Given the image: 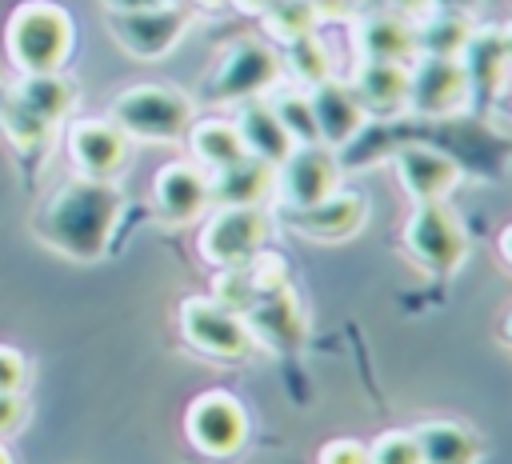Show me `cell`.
Wrapping results in <instances>:
<instances>
[{
    "label": "cell",
    "mask_w": 512,
    "mask_h": 464,
    "mask_svg": "<svg viewBox=\"0 0 512 464\" xmlns=\"http://www.w3.org/2000/svg\"><path fill=\"white\" fill-rule=\"evenodd\" d=\"M124 212V196L112 180H72L64 184L36 216V236L72 260H100L116 220Z\"/></svg>",
    "instance_id": "cell-1"
},
{
    "label": "cell",
    "mask_w": 512,
    "mask_h": 464,
    "mask_svg": "<svg viewBox=\"0 0 512 464\" xmlns=\"http://www.w3.org/2000/svg\"><path fill=\"white\" fill-rule=\"evenodd\" d=\"M72 52V16L52 0H24L8 16V56L24 76L60 72Z\"/></svg>",
    "instance_id": "cell-2"
},
{
    "label": "cell",
    "mask_w": 512,
    "mask_h": 464,
    "mask_svg": "<svg viewBox=\"0 0 512 464\" xmlns=\"http://www.w3.org/2000/svg\"><path fill=\"white\" fill-rule=\"evenodd\" d=\"M128 140H148V144H172L180 140L192 120L196 104L172 84H132L112 100L108 116Z\"/></svg>",
    "instance_id": "cell-3"
},
{
    "label": "cell",
    "mask_w": 512,
    "mask_h": 464,
    "mask_svg": "<svg viewBox=\"0 0 512 464\" xmlns=\"http://www.w3.org/2000/svg\"><path fill=\"white\" fill-rule=\"evenodd\" d=\"M280 76H284L280 52L260 36H240L216 56V68L208 72L204 88L212 104H244L272 92Z\"/></svg>",
    "instance_id": "cell-4"
},
{
    "label": "cell",
    "mask_w": 512,
    "mask_h": 464,
    "mask_svg": "<svg viewBox=\"0 0 512 464\" xmlns=\"http://www.w3.org/2000/svg\"><path fill=\"white\" fill-rule=\"evenodd\" d=\"M404 248L408 256L432 272V276H452L468 260V232L464 220L448 208V200L436 204H416L412 216L404 220Z\"/></svg>",
    "instance_id": "cell-5"
},
{
    "label": "cell",
    "mask_w": 512,
    "mask_h": 464,
    "mask_svg": "<svg viewBox=\"0 0 512 464\" xmlns=\"http://www.w3.org/2000/svg\"><path fill=\"white\" fill-rule=\"evenodd\" d=\"M180 332L196 352H204L212 360L236 364V360H248L256 352V340H252L244 316L224 308L212 296H188L180 304Z\"/></svg>",
    "instance_id": "cell-6"
},
{
    "label": "cell",
    "mask_w": 512,
    "mask_h": 464,
    "mask_svg": "<svg viewBox=\"0 0 512 464\" xmlns=\"http://www.w3.org/2000/svg\"><path fill=\"white\" fill-rule=\"evenodd\" d=\"M184 436L208 460H232L248 444V412H244V404L232 392L208 388V392H200L188 404V412H184Z\"/></svg>",
    "instance_id": "cell-7"
},
{
    "label": "cell",
    "mask_w": 512,
    "mask_h": 464,
    "mask_svg": "<svg viewBox=\"0 0 512 464\" xmlns=\"http://www.w3.org/2000/svg\"><path fill=\"white\" fill-rule=\"evenodd\" d=\"M340 188V160L324 144H296L276 164V196L288 212H304Z\"/></svg>",
    "instance_id": "cell-8"
},
{
    "label": "cell",
    "mask_w": 512,
    "mask_h": 464,
    "mask_svg": "<svg viewBox=\"0 0 512 464\" xmlns=\"http://www.w3.org/2000/svg\"><path fill=\"white\" fill-rule=\"evenodd\" d=\"M268 240L264 208H212L200 228V256L212 268H240L248 264Z\"/></svg>",
    "instance_id": "cell-9"
},
{
    "label": "cell",
    "mask_w": 512,
    "mask_h": 464,
    "mask_svg": "<svg viewBox=\"0 0 512 464\" xmlns=\"http://www.w3.org/2000/svg\"><path fill=\"white\" fill-rule=\"evenodd\" d=\"M472 96L468 72L460 60L452 56H416L408 64V112L440 120V116H456L464 112Z\"/></svg>",
    "instance_id": "cell-10"
},
{
    "label": "cell",
    "mask_w": 512,
    "mask_h": 464,
    "mask_svg": "<svg viewBox=\"0 0 512 464\" xmlns=\"http://www.w3.org/2000/svg\"><path fill=\"white\" fill-rule=\"evenodd\" d=\"M108 32L112 40L136 56V60H160L168 56L184 32H188V12L176 8L172 0L168 4H156V8H140V12H108Z\"/></svg>",
    "instance_id": "cell-11"
},
{
    "label": "cell",
    "mask_w": 512,
    "mask_h": 464,
    "mask_svg": "<svg viewBox=\"0 0 512 464\" xmlns=\"http://www.w3.org/2000/svg\"><path fill=\"white\" fill-rule=\"evenodd\" d=\"M244 324L256 340V348H268V352H300L304 340H308V312L300 304V296L288 288L280 292H268V296H256V304L244 312Z\"/></svg>",
    "instance_id": "cell-12"
},
{
    "label": "cell",
    "mask_w": 512,
    "mask_h": 464,
    "mask_svg": "<svg viewBox=\"0 0 512 464\" xmlns=\"http://www.w3.org/2000/svg\"><path fill=\"white\" fill-rule=\"evenodd\" d=\"M352 48L360 60H416V20L396 8H360L352 16Z\"/></svg>",
    "instance_id": "cell-13"
},
{
    "label": "cell",
    "mask_w": 512,
    "mask_h": 464,
    "mask_svg": "<svg viewBox=\"0 0 512 464\" xmlns=\"http://www.w3.org/2000/svg\"><path fill=\"white\" fill-rule=\"evenodd\" d=\"M396 180L400 188L416 200V204H436V200H448L456 188H460V164L432 148V144H404L396 148Z\"/></svg>",
    "instance_id": "cell-14"
},
{
    "label": "cell",
    "mask_w": 512,
    "mask_h": 464,
    "mask_svg": "<svg viewBox=\"0 0 512 464\" xmlns=\"http://www.w3.org/2000/svg\"><path fill=\"white\" fill-rule=\"evenodd\" d=\"M152 196L164 220L188 224L212 208V176L196 160H168L152 176Z\"/></svg>",
    "instance_id": "cell-15"
},
{
    "label": "cell",
    "mask_w": 512,
    "mask_h": 464,
    "mask_svg": "<svg viewBox=\"0 0 512 464\" xmlns=\"http://www.w3.org/2000/svg\"><path fill=\"white\" fill-rule=\"evenodd\" d=\"M68 156L72 168L88 180H112L128 164V136L112 120H76L68 128Z\"/></svg>",
    "instance_id": "cell-16"
},
{
    "label": "cell",
    "mask_w": 512,
    "mask_h": 464,
    "mask_svg": "<svg viewBox=\"0 0 512 464\" xmlns=\"http://www.w3.org/2000/svg\"><path fill=\"white\" fill-rule=\"evenodd\" d=\"M288 220L308 240L340 244V240H352L368 224V196L360 188H336L320 204H312L304 212H288Z\"/></svg>",
    "instance_id": "cell-17"
},
{
    "label": "cell",
    "mask_w": 512,
    "mask_h": 464,
    "mask_svg": "<svg viewBox=\"0 0 512 464\" xmlns=\"http://www.w3.org/2000/svg\"><path fill=\"white\" fill-rule=\"evenodd\" d=\"M308 104H312V120H316V140L332 152H340L344 144H352L364 128V108L352 92V84L328 76L316 88H308Z\"/></svg>",
    "instance_id": "cell-18"
},
{
    "label": "cell",
    "mask_w": 512,
    "mask_h": 464,
    "mask_svg": "<svg viewBox=\"0 0 512 464\" xmlns=\"http://www.w3.org/2000/svg\"><path fill=\"white\" fill-rule=\"evenodd\" d=\"M352 92L364 116H396L408 108V64L396 60H360Z\"/></svg>",
    "instance_id": "cell-19"
},
{
    "label": "cell",
    "mask_w": 512,
    "mask_h": 464,
    "mask_svg": "<svg viewBox=\"0 0 512 464\" xmlns=\"http://www.w3.org/2000/svg\"><path fill=\"white\" fill-rule=\"evenodd\" d=\"M276 188V168L244 156L224 172H212V208H260Z\"/></svg>",
    "instance_id": "cell-20"
},
{
    "label": "cell",
    "mask_w": 512,
    "mask_h": 464,
    "mask_svg": "<svg viewBox=\"0 0 512 464\" xmlns=\"http://www.w3.org/2000/svg\"><path fill=\"white\" fill-rule=\"evenodd\" d=\"M412 432L424 464H480L484 456L480 436L460 420H420Z\"/></svg>",
    "instance_id": "cell-21"
},
{
    "label": "cell",
    "mask_w": 512,
    "mask_h": 464,
    "mask_svg": "<svg viewBox=\"0 0 512 464\" xmlns=\"http://www.w3.org/2000/svg\"><path fill=\"white\" fill-rule=\"evenodd\" d=\"M236 132L244 140V152L272 168L292 152V140H288L284 124L276 120V112L268 108V100H244L236 112Z\"/></svg>",
    "instance_id": "cell-22"
},
{
    "label": "cell",
    "mask_w": 512,
    "mask_h": 464,
    "mask_svg": "<svg viewBox=\"0 0 512 464\" xmlns=\"http://www.w3.org/2000/svg\"><path fill=\"white\" fill-rule=\"evenodd\" d=\"M188 136V148H192V160L212 176V172H224L232 168L236 160H244V140L236 132V120H224V116H208V120H192V128L184 132Z\"/></svg>",
    "instance_id": "cell-23"
},
{
    "label": "cell",
    "mask_w": 512,
    "mask_h": 464,
    "mask_svg": "<svg viewBox=\"0 0 512 464\" xmlns=\"http://www.w3.org/2000/svg\"><path fill=\"white\" fill-rule=\"evenodd\" d=\"M460 64H464L472 88L500 92L504 76L512 72L508 60H504V48H500V28H472V36L460 52Z\"/></svg>",
    "instance_id": "cell-24"
},
{
    "label": "cell",
    "mask_w": 512,
    "mask_h": 464,
    "mask_svg": "<svg viewBox=\"0 0 512 464\" xmlns=\"http://www.w3.org/2000/svg\"><path fill=\"white\" fill-rule=\"evenodd\" d=\"M472 20L468 16H452V12H424L416 20V56H452L460 60L468 36H472Z\"/></svg>",
    "instance_id": "cell-25"
},
{
    "label": "cell",
    "mask_w": 512,
    "mask_h": 464,
    "mask_svg": "<svg viewBox=\"0 0 512 464\" xmlns=\"http://www.w3.org/2000/svg\"><path fill=\"white\" fill-rule=\"evenodd\" d=\"M28 116H36L40 124L60 120L72 108V84L60 72H40V76H24L16 96H12Z\"/></svg>",
    "instance_id": "cell-26"
},
{
    "label": "cell",
    "mask_w": 512,
    "mask_h": 464,
    "mask_svg": "<svg viewBox=\"0 0 512 464\" xmlns=\"http://www.w3.org/2000/svg\"><path fill=\"white\" fill-rule=\"evenodd\" d=\"M280 64L296 80V88H316L320 80L332 76V56H328V44L320 40V32H308V36L284 44Z\"/></svg>",
    "instance_id": "cell-27"
},
{
    "label": "cell",
    "mask_w": 512,
    "mask_h": 464,
    "mask_svg": "<svg viewBox=\"0 0 512 464\" xmlns=\"http://www.w3.org/2000/svg\"><path fill=\"white\" fill-rule=\"evenodd\" d=\"M260 20H264V32L276 44H292V40H300V36L320 28V16H316L312 0H272L260 12Z\"/></svg>",
    "instance_id": "cell-28"
},
{
    "label": "cell",
    "mask_w": 512,
    "mask_h": 464,
    "mask_svg": "<svg viewBox=\"0 0 512 464\" xmlns=\"http://www.w3.org/2000/svg\"><path fill=\"white\" fill-rule=\"evenodd\" d=\"M268 108H272L276 120L284 124L292 148H296V144H320V140H316L312 104H308V88H296V84H292V88H276L272 100H268Z\"/></svg>",
    "instance_id": "cell-29"
},
{
    "label": "cell",
    "mask_w": 512,
    "mask_h": 464,
    "mask_svg": "<svg viewBox=\"0 0 512 464\" xmlns=\"http://www.w3.org/2000/svg\"><path fill=\"white\" fill-rule=\"evenodd\" d=\"M256 284H252V276H248V268L240 264V268H216V280H212V300H220L224 308H232V312H248L252 304H256Z\"/></svg>",
    "instance_id": "cell-30"
},
{
    "label": "cell",
    "mask_w": 512,
    "mask_h": 464,
    "mask_svg": "<svg viewBox=\"0 0 512 464\" xmlns=\"http://www.w3.org/2000/svg\"><path fill=\"white\" fill-rule=\"evenodd\" d=\"M368 464H424L412 428H388L368 444Z\"/></svg>",
    "instance_id": "cell-31"
},
{
    "label": "cell",
    "mask_w": 512,
    "mask_h": 464,
    "mask_svg": "<svg viewBox=\"0 0 512 464\" xmlns=\"http://www.w3.org/2000/svg\"><path fill=\"white\" fill-rule=\"evenodd\" d=\"M244 268H248V276H252V284H256L260 296L288 288V260L280 252H272V248H260Z\"/></svg>",
    "instance_id": "cell-32"
},
{
    "label": "cell",
    "mask_w": 512,
    "mask_h": 464,
    "mask_svg": "<svg viewBox=\"0 0 512 464\" xmlns=\"http://www.w3.org/2000/svg\"><path fill=\"white\" fill-rule=\"evenodd\" d=\"M316 464H368V444L352 436H336L316 452Z\"/></svg>",
    "instance_id": "cell-33"
},
{
    "label": "cell",
    "mask_w": 512,
    "mask_h": 464,
    "mask_svg": "<svg viewBox=\"0 0 512 464\" xmlns=\"http://www.w3.org/2000/svg\"><path fill=\"white\" fill-rule=\"evenodd\" d=\"M24 376H28V364L16 348L0 344V392H20L24 388Z\"/></svg>",
    "instance_id": "cell-34"
},
{
    "label": "cell",
    "mask_w": 512,
    "mask_h": 464,
    "mask_svg": "<svg viewBox=\"0 0 512 464\" xmlns=\"http://www.w3.org/2000/svg\"><path fill=\"white\" fill-rule=\"evenodd\" d=\"M20 420H24V400H20V392H0V436L12 432Z\"/></svg>",
    "instance_id": "cell-35"
},
{
    "label": "cell",
    "mask_w": 512,
    "mask_h": 464,
    "mask_svg": "<svg viewBox=\"0 0 512 464\" xmlns=\"http://www.w3.org/2000/svg\"><path fill=\"white\" fill-rule=\"evenodd\" d=\"M484 0H428V12H452V16H476Z\"/></svg>",
    "instance_id": "cell-36"
},
{
    "label": "cell",
    "mask_w": 512,
    "mask_h": 464,
    "mask_svg": "<svg viewBox=\"0 0 512 464\" xmlns=\"http://www.w3.org/2000/svg\"><path fill=\"white\" fill-rule=\"evenodd\" d=\"M108 12H140V8H156V4H168V0H104Z\"/></svg>",
    "instance_id": "cell-37"
},
{
    "label": "cell",
    "mask_w": 512,
    "mask_h": 464,
    "mask_svg": "<svg viewBox=\"0 0 512 464\" xmlns=\"http://www.w3.org/2000/svg\"><path fill=\"white\" fill-rule=\"evenodd\" d=\"M232 4H236L240 12H248V16H260V12H264L272 0H232Z\"/></svg>",
    "instance_id": "cell-38"
},
{
    "label": "cell",
    "mask_w": 512,
    "mask_h": 464,
    "mask_svg": "<svg viewBox=\"0 0 512 464\" xmlns=\"http://www.w3.org/2000/svg\"><path fill=\"white\" fill-rule=\"evenodd\" d=\"M496 248H500V256H504V264H512V224L500 232V240H496Z\"/></svg>",
    "instance_id": "cell-39"
},
{
    "label": "cell",
    "mask_w": 512,
    "mask_h": 464,
    "mask_svg": "<svg viewBox=\"0 0 512 464\" xmlns=\"http://www.w3.org/2000/svg\"><path fill=\"white\" fill-rule=\"evenodd\" d=\"M500 48H504V60H508V68H512V20L500 28Z\"/></svg>",
    "instance_id": "cell-40"
},
{
    "label": "cell",
    "mask_w": 512,
    "mask_h": 464,
    "mask_svg": "<svg viewBox=\"0 0 512 464\" xmlns=\"http://www.w3.org/2000/svg\"><path fill=\"white\" fill-rule=\"evenodd\" d=\"M196 4H200V8H224L228 0H196Z\"/></svg>",
    "instance_id": "cell-41"
},
{
    "label": "cell",
    "mask_w": 512,
    "mask_h": 464,
    "mask_svg": "<svg viewBox=\"0 0 512 464\" xmlns=\"http://www.w3.org/2000/svg\"><path fill=\"white\" fill-rule=\"evenodd\" d=\"M0 464H16V460H12V452H8V444H0Z\"/></svg>",
    "instance_id": "cell-42"
},
{
    "label": "cell",
    "mask_w": 512,
    "mask_h": 464,
    "mask_svg": "<svg viewBox=\"0 0 512 464\" xmlns=\"http://www.w3.org/2000/svg\"><path fill=\"white\" fill-rule=\"evenodd\" d=\"M504 340H508V344H512V316H508V320H504Z\"/></svg>",
    "instance_id": "cell-43"
},
{
    "label": "cell",
    "mask_w": 512,
    "mask_h": 464,
    "mask_svg": "<svg viewBox=\"0 0 512 464\" xmlns=\"http://www.w3.org/2000/svg\"><path fill=\"white\" fill-rule=\"evenodd\" d=\"M348 4H352V8L360 12V8H368V4H376V0H348Z\"/></svg>",
    "instance_id": "cell-44"
}]
</instances>
